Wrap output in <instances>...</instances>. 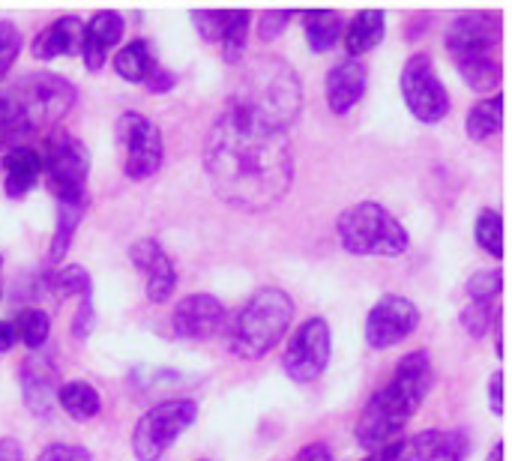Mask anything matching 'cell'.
I'll return each mask as SVG.
<instances>
[{"label": "cell", "mask_w": 512, "mask_h": 461, "mask_svg": "<svg viewBox=\"0 0 512 461\" xmlns=\"http://www.w3.org/2000/svg\"><path fill=\"white\" fill-rule=\"evenodd\" d=\"M387 30V15L381 9H360L345 30V48L351 57H360L366 51H372Z\"/></svg>", "instance_id": "20"}, {"label": "cell", "mask_w": 512, "mask_h": 461, "mask_svg": "<svg viewBox=\"0 0 512 461\" xmlns=\"http://www.w3.org/2000/svg\"><path fill=\"white\" fill-rule=\"evenodd\" d=\"M231 102L249 108L252 114L288 132V126L300 117L303 87H300L297 72L285 60L255 57L240 75V84L231 93Z\"/></svg>", "instance_id": "4"}, {"label": "cell", "mask_w": 512, "mask_h": 461, "mask_svg": "<svg viewBox=\"0 0 512 461\" xmlns=\"http://www.w3.org/2000/svg\"><path fill=\"white\" fill-rule=\"evenodd\" d=\"M117 141L123 147V168L132 180H150L162 168L165 144L162 132L153 120L138 111H126L117 117Z\"/></svg>", "instance_id": "11"}, {"label": "cell", "mask_w": 512, "mask_h": 461, "mask_svg": "<svg viewBox=\"0 0 512 461\" xmlns=\"http://www.w3.org/2000/svg\"><path fill=\"white\" fill-rule=\"evenodd\" d=\"M249 21L252 15L246 9H225V21H222V60L225 63H240L246 57V45H249Z\"/></svg>", "instance_id": "25"}, {"label": "cell", "mask_w": 512, "mask_h": 461, "mask_svg": "<svg viewBox=\"0 0 512 461\" xmlns=\"http://www.w3.org/2000/svg\"><path fill=\"white\" fill-rule=\"evenodd\" d=\"M420 327V309L396 294L381 297L366 315V342L375 351H387L405 342Z\"/></svg>", "instance_id": "13"}, {"label": "cell", "mask_w": 512, "mask_h": 461, "mask_svg": "<svg viewBox=\"0 0 512 461\" xmlns=\"http://www.w3.org/2000/svg\"><path fill=\"white\" fill-rule=\"evenodd\" d=\"M489 461H504V441H498L495 447H492V456Z\"/></svg>", "instance_id": "44"}, {"label": "cell", "mask_w": 512, "mask_h": 461, "mask_svg": "<svg viewBox=\"0 0 512 461\" xmlns=\"http://www.w3.org/2000/svg\"><path fill=\"white\" fill-rule=\"evenodd\" d=\"M6 96L30 132L63 120L78 99L75 87L54 72H30Z\"/></svg>", "instance_id": "8"}, {"label": "cell", "mask_w": 512, "mask_h": 461, "mask_svg": "<svg viewBox=\"0 0 512 461\" xmlns=\"http://www.w3.org/2000/svg\"><path fill=\"white\" fill-rule=\"evenodd\" d=\"M468 135L474 141H489L492 135H498L504 129V96L495 93V96H486L480 99L471 114H468Z\"/></svg>", "instance_id": "26"}, {"label": "cell", "mask_w": 512, "mask_h": 461, "mask_svg": "<svg viewBox=\"0 0 512 461\" xmlns=\"http://www.w3.org/2000/svg\"><path fill=\"white\" fill-rule=\"evenodd\" d=\"M42 174L57 198V204L87 207V177H90V150L81 138L69 132H54L39 153Z\"/></svg>", "instance_id": "7"}, {"label": "cell", "mask_w": 512, "mask_h": 461, "mask_svg": "<svg viewBox=\"0 0 512 461\" xmlns=\"http://www.w3.org/2000/svg\"><path fill=\"white\" fill-rule=\"evenodd\" d=\"M123 15L114 9L93 12V18L84 24V42H81V57L90 72H99L108 60V51L120 42L123 36Z\"/></svg>", "instance_id": "17"}, {"label": "cell", "mask_w": 512, "mask_h": 461, "mask_svg": "<svg viewBox=\"0 0 512 461\" xmlns=\"http://www.w3.org/2000/svg\"><path fill=\"white\" fill-rule=\"evenodd\" d=\"M447 51L462 72L465 84L489 93L501 84V24L489 12H462L447 27Z\"/></svg>", "instance_id": "3"}, {"label": "cell", "mask_w": 512, "mask_h": 461, "mask_svg": "<svg viewBox=\"0 0 512 461\" xmlns=\"http://www.w3.org/2000/svg\"><path fill=\"white\" fill-rule=\"evenodd\" d=\"M87 207L81 204H57V228H54V240H51V249H48V267L60 264L63 255L69 252V243L81 225V216H84Z\"/></svg>", "instance_id": "27"}, {"label": "cell", "mask_w": 512, "mask_h": 461, "mask_svg": "<svg viewBox=\"0 0 512 461\" xmlns=\"http://www.w3.org/2000/svg\"><path fill=\"white\" fill-rule=\"evenodd\" d=\"M12 327H15V339H21L24 348L36 351L45 345V339L51 333V318L42 309H21Z\"/></svg>", "instance_id": "30"}, {"label": "cell", "mask_w": 512, "mask_h": 461, "mask_svg": "<svg viewBox=\"0 0 512 461\" xmlns=\"http://www.w3.org/2000/svg\"><path fill=\"white\" fill-rule=\"evenodd\" d=\"M489 399H492V411L501 417L504 414V372H492L489 378Z\"/></svg>", "instance_id": "40"}, {"label": "cell", "mask_w": 512, "mask_h": 461, "mask_svg": "<svg viewBox=\"0 0 512 461\" xmlns=\"http://www.w3.org/2000/svg\"><path fill=\"white\" fill-rule=\"evenodd\" d=\"M48 288L54 291V300H57V306H60L66 297H78V300H87V297H93V282H90V273H87L84 267H78V264L60 267V270L51 276Z\"/></svg>", "instance_id": "28"}, {"label": "cell", "mask_w": 512, "mask_h": 461, "mask_svg": "<svg viewBox=\"0 0 512 461\" xmlns=\"http://www.w3.org/2000/svg\"><path fill=\"white\" fill-rule=\"evenodd\" d=\"M330 351H333L330 324L324 318H309L291 336L285 357H282V369L291 381L309 384L324 375V369L330 363Z\"/></svg>", "instance_id": "12"}, {"label": "cell", "mask_w": 512, "mask_h": 461, "mask_svg": "<svg viewBox=\"0 0 512 461\" xmlns=\"http://www.w3.org/2000/svg\"><path fill=\"white\" fill-rule=\"evenodd\" d=\"M171 330L177 339L207 342L222 330H228V312L213 294H192L177 303L171 315Z\"/></svg>", "instance_id": "14"}, {"label": "cell", "mask_w": 512, "mask_h": 461, "mask_svg": "<svg viewBox=\"0 0 512 461\" xmlns=\"http://www.w3.org/2000/svg\"><path fill=\"white\" fill-rule=\"evenodd\" d=\"M21 54V33L12 21H0V78L9 75Z\"/></svg>", "instance_id": "34"}, {"label": "cell", "mask_w": 512, "mask_h": 461, "mask_svg": "<svg viewBox=\"0 0 512 461\" xmlns=\"http://www.w3.org/2000/svg\"><path fill=\"white\" fill-rule=\"evenodd\" d=\"M501 291H504V270L501 267L480 270V273H474L468 279V297H471V303L495 306L501 300Z\"/></svg>", "instance_id": "32"}, {"label": "cell", "mask_w": 512, "mask_h": 461, "mask_svg": "<svg viewBox=\"0 0 512 461\" xmlns=\"http://www.w3.org/2000/svg\"><path fill=\"white\" fill-rule=\"evenodd\" d=\"M198 405L192 399H171L150 408L132 435V453L138 461H159L165 450L195 423Z\"/></svg>", "instance_id": "9"}, {"label": "cell", "mask_w": 512, "mask_h": 461, "mask_svg": "<svg viewBox=\"0 0 512 461\" xmlns=\"http://www.w3.org/2000/svg\"><path fill=\"white\" fill-rule=\"evenodd\" d=\"M177 84V75H171L168 69H162V66H156L153 69V75L144 81V87L147 90H153V93H165V90H171Z\"/></svg>", "instance_id": "39"}, {"label": "cell", "mask_w": 512, "mask_h": 461, "mask_svg": "<svg viewBox=\"0 0 512 461\" xmlns=\"http://www.w3.org/2000/svg\"><path fill=\"white\" fill-rule=\"evenodd\" d=\"M204 168L219 201L264 213L294 183V153L285 129L228 99L207 132Z\"/></svg>", "instance_id": "1"}, {"label": "cell", "mask_w": 512, "mask_h": 461, "mask_svg": "<svg viewBox=\"0 0 512 461\" xmlns=\"http://www.w3.org/2000/svg\"><path fill=\"white\" fill-rule=\"evenodd\" d=\"M21 384H24V402H27L30 414L48 417V411L57 402V381H54V375L45 366H39V363H27L21 369Z\"/></svg>", "instance_id": "21"}, {"label": "cell", "mask_w": 512, "mask_h": 461, "mask_svg": "<svg viewBox=\"0 0 512 461\" xmlns=\"http://www.w3.org/2000/svg\"><path fill=\"white\" fill-rule=\"evenodd\" d=\"M498 318H501L498 303H495V306H486V303H468V306L462 309V327H465L474 339H486V336H489V330L498 324Z\"/></svg>", "instance_id": "33"}, {"label": "cell", "mask_w": 512, "mask_h": 461, "mask_svg": "<svg viewBox=\"0 0 512 461\" xmlns=\"http://www.w3.org/2000/svg\"><path fill=\"white\" fill-rule=\"evenodd\" d=\"M444 441H447V432H438V429H426L411 438H402L399 461H441Z\"/></svg>", "instance_id": "29"}, {"label": "cell", "mask_w": 512, "mask_h": 461, "mask_svg": "<svg viewBox=\"0 0 512 461\" xmlns=\"http://www.w3.org/2000/svg\"><path fill=\"white\" fill-rule=\"evenodd\" d=\"M336 231L342 249L363 258H399L411 243L405 225L375 201H360L348 207L339 216Z\"/></svg>", "instance_id": "6"}, {"label": "cell", "mask_w": 512, "mask_h": 461, "mask_svg": "<svg viewBox=\"0 0 512 461\" xmlns=\"http://www.w3.org/2000/svg\"><path fill=\"white\" fill-rule=\"evenodd\" d=\"M291 321L294 300L282 288H258L228 327L234 354L243 360H261L285 339Z\"/></svg>", "instance_id": "5"}, {"label": "cell", "mask_w": 512, "mask_h": 461, "mask_svg": "<svg viewBox=\"0 0 512 461\" xmlns=\"http://www.w3.org/2000/svg\"><path fill=\"white\" fill-rule=\"evenodd\" d=\"M156 57L150 51V42L147 39H132L126 42L117 54H114V69L123 81H132V84H144L153 69H156Z\"/></svg>", "instance_id": "23"}, {"label": "cell", "mask_w": 512, "mask_h": 461, "mask_svg": "<svg viewBox=\"0 0 512 461\" xmlns=\"http://www.w3.org/2000/svg\"><path fill=\"white\" fill-rule=\"evenodd\" d=\"M303 30H306L309 48L324 54L342 39L345 24L336 9H309V12H303Z\"/></svg>", "instance_id": "22"}, {"label": "cell", "mask_w": 512, "mask_h": 461, "mask_svg": "<svg viewBox=\"0 0 512 461\" xmlns=\"http://www.w3.org/2000/svg\"><path fill=\"white\" fill-rule=\"evenodd\" d=\"M402 96H405L408 111L426 126H435L450 114V93L444 81L438 78L429 54L408 57L402 69Z\"/></svg>", "instance_id": "10"}, {"label": "cell", "mask_w": 512, "mask_h": 461, "mask_svg": "<svg viewBox=\"0 0 512 461\" xmlns=\"http://www.w3.org/2000/svg\"><path fill=\"white\" fill-rule=\"evenodd\" d=\"M3 171H6V177H3L6 195L18 201V198H24V195L36 186V180H39V174H42V159H39V153H36L33 147L18 144V147H9V150H6V156H3Z\"/></svg>", "instance_id": "19"}, {"label": "cell", "mask_w": 512, "mask_h": 461, "mask_svg": "<svg viewBox=\"0 0 512 461\" xmlns=\"http://www.w3.org/2000/svg\"><path fill=\"white\" fill-rule=\"evenodd\" d=\"M435 384L429 351H414L399 360L393 378L366 402L357 420V444L369 453L399 441L408 420L417 414Z\"/></svg>", "instance_id": "2"}, {"label": "cell", "mask_w": 512, "mask_h": 461, "mask_svg": "<svg viewBox=\"0 0 512 461\" xmlns=\"http://www.w3.org/2000/svg\"><path fill=\"white\" fill-rule=\"evenodd\" d=\"M291 18H294L291 9H267V12L261 15V30H258V36H261L264 42L282 36V30L291 24Z\"/></svg>", "instance_id": "36"}, {"label": "cell", "mask_w": 512, "mask_h": 461, "mask_svg": "<svg viewBox=\"0 0 512 461\" xmlns=\"http://www.w3.org/2000/svg\"><path fill=\"white\" fill-rule=\"evenodd\" d=\"M294 461H333V456H330L327 444H309L294 456Z\"/></svg>", "instance_id": "41"}, {"label": "cell", "mask_w": 512, "mask_h": 461, "mask_svg": "<svg viewBox=\"0 0 512 461\" xmlns=\"http://www.w3.org/2000/svg\"><path fill=\"white\" fill-rule=\"evenodd\" d=\"M474 237H477L483 252H489L498 261L504 258V219H501L498 210H480Z\"/></svg>", "instance_id": "31"}, {"label": "cell", "mask_w": 512, "mask_h": 461, "mask_svg": "<svg viewBox=\"0 0 512 461\" xmlns=\"http://www.w3.org/2000/svg\"><path fill=\"white\" fill-rule=\"evenodd\" d=\"M36 461H93L90 456V450H84V447H72V444H51V447H45Z\"/></svg>", "instance_id": "37"}, {"label": "cell", "mask_w": 512, "mask_h": 461, "mask_svg": "<svg viewBox=\"0 0 512 461\" xmlns=\"http://www.w3.org/2000/svg\"><path fill=\"white\" fill-rule=\"evenodd\" d=\"M15 345V327L9 321H0V354Z\"/></svg>", "instance_id": "43"}, {"label": "cell", "mask_w": 512, "mask_h": 461, "mask_svg": "<svg viewBox=\"0 0 512 461\" xmlns=\"http://www.w3.org/2000/svg\"><path fill=\"white\" fill-rule=\"evenodd\" d=\"M0 264H3V258H0Z\"/></svg>", "instance_id": "45"}, {"label": "cell", "mask_w": 512, "mask_h": 461, "mask_svg": "<svg viewBox=\"0 0 512 461\" xmlns=\"http://www.w3.org/2000/svg\"><path fill=\"white\" fill-rule=\"evenodd\" d=\"M192 21H195V27H198V33H201V39L219 42L225 12H219V9H195V12H192Z\"/></svg>", "instance_id": "35"}, {"label": "cell", "mask_w": 512, "mask_h": 461, "mask_svg": "<svg viewBox=\"0 0 512 461\" xmlns=\"http://www.w3.org/2000/svg\"><path fill=\"white\" fill-rule=\"evenodd\" d=\"M81 42H84V21L78 15H63L51 21L42 33H36L33 57L39 60L72 57V54H81Z\"/></svg>", "instance_id": "18"}, {"label": "cell", "mask_w": 512, "mask_h": 461, "mask_svg": "<svg viewBox=\"0 0 512 461\" xmlns=\"http://www.w3.org/2000/svg\"><path fill=\"white\" fill-rule=\"evenodd\" d=\"M0 461H24V450L15 438H0Z\"/></svg>", "instance_id": "42"}, {"label": "cell", "mask_w": 512, "mask_h": 461, "mask_svg": "<svg viewBox=\"0 0 512 461\" xmlns=\"http://www.w3.org/2000/svg\"><path fill=\"white\" fill-rule=\"evenodd\" d=\"M369 66L360 57H345L327 72V105L333 114L345 117L366 96Z\"/></svg>", "instance_id": "16"}, {"label": "cell", "mask_w": 512, "mask_h": 461, "mask_svg": "<svg viewBox=\"0 0 512 461\" xmlns=\"http://www.w3.org/2000/svg\"><path fill=\"white\" fill-rule=\"evenodd\" d=\"M90 330H93V297L81 300L78 315H75V321H72V336H75L78 342H84V339L90 336Z\"/></svg>", "instance_id": "38"}, {"label": "cell", "mask_w": 512, "mask_h": 461, "mask_svg": "<svg viewBox=\"0 0 512 461\" xmlns=\"http://www.w3.org/2000/svg\"><path fill=\"white\" fill-rule=\"evenodd\" d=\"M129 261L135 264L138 276L144 279V294L150 303L171 300V294L177 288V267L156 240H150V237L135 240L129 249Z\"/></svg>", "instance_id": "15"}, {"label": "cell", "mask_w": 512, "mask_h": 461, "mask_svg": "<svg viewBox=\"0 0 512 461\" xmlns=\"http://www.w3.org/2000/svg\"><path fill=\"white\" fill-rule=\"evenodd\" d=\"M57 402H60V408H63L72 420H78V423H87V420H93V417L102 411L99 393H96L90 384H84V381H69V384H63V387L57 390Z\"/></svg>", "instance_id": "24"}]
</instances>
